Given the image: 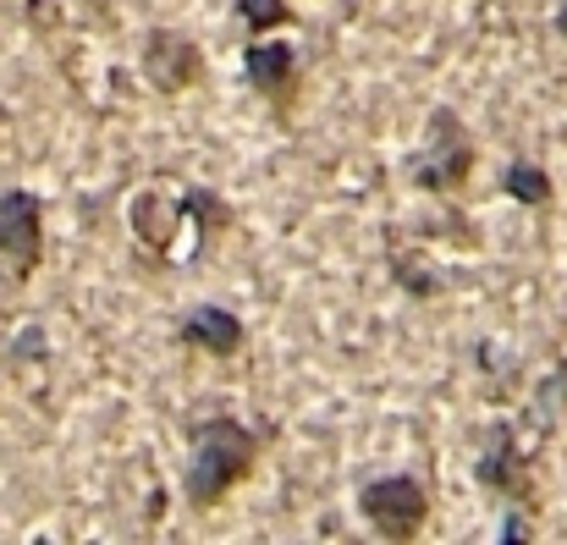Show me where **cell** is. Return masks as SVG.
Returning <instances> with one entry per match:
<instances>
[{
	"label": "cell",
	"mask_w": 567,
	"mask_h": 545,
	"mask_svg": "<svg viewBox=\"0 0 567 545\" xmlns=\"http://www.w3.org/2000/svg\"><path fill=\"white\" fill-rule=\"evenodd\" d=\"M183 435H188L183 502L193 513H215L259 469L265 435L254 424H243L237 413H193V419H183Z\"/></svg>",
	"instance_id": "obj_1"
},
{
	"label": "cell",
	"mask_w": 567,
	"mask_h": 545,
	"mask_svg": "<svg viewBox=\"0 0 567 545\" xmlns=\"http://www.w3.org/2000/svg\"><path fill=\"white\" fill-rule=\"evenodd\" d=\"M474 161H480V150H474V133L463 127V116L452 105H435L424 116V138L413 144V155H402V177L430 198H452L468 187Z\"/></svg>",
	"instance_id": "obj_2"
},
{
	"label": "cell",
	"mask_w": 567,
	"mask_h": 545,
	"mask_svg": "<svg viewBox=\"0 0 567 545\" xmlns=\"http://www.w3.org/2000/svg\"><path fill=\"white\" fill-rule=\"evenodd\" d=\"M359 513L385 545H408L430 524V491H424V480L391 469V474H375L359 485Z\"/></svg>",
	"instance_id": "obj_3"
},
{
	"label": "cell",
	"mask_w": 567,
	"mask_h": 545,
	"mask_svg": "<svg viewBox=\"0 0 567 545\" xmlns=\"http://www.w3.org/2000/svg\"><path fill=\"white\" fill-rule=\"evenodd\" d=\"M138 72H144V83H150L155 94L177 100V94H188V89L204 83V50H198V39H188L183 28L155 22V28H144Z\"/></svg>",
	"instance_id": "obj_4"
},
{
	"label": "cell",
	"mask_w": 567,
	"mask_h": 545,
	"mask_svg": "<svg viewBox=\"0 0 567 545\" xmlns=\"http://www.w3.org/2000/svg\"><path fill=\"white\" fill-rule=\"evenodd\" d=\"M243 78H248V89H254L281 122H292L298 94H303V55H298L287 39H270V33L248 39V50H243Z\"/></svg>",
	"instance_id": "obj_5"
},
{
	"label": "cell",
	"mask_w": 567,
	"mask_h": 545,
	"mask_svg": "<svg viewBox=\"0 0 567 545\" xmlns=\"http://www.w3.org/2000/svg\"><path fill=\"white\" fill-rule=\"evenodd\" d=\"M474 480H480L491 496H502V502L535 513V463H529V452H524V441H518V430H513L507 419H496V424L485 430Z\"/></svg>",
	"instance_id": "obj_6"
},
{
	"label": "cell",
	"mask_w": 567,
	"mask_h": 545,
	"mask_svg": "<svg viewBox=\"0 0 567 545\" xmlns=\"http://www.w3.org/2000/svg\"><path fill=\"white\" fill-rule=\"evenodd\" d=\"M0 259L28 281L44 265V198L33 187H6L0 193Z\"/></svg>",
	"instance_id": "obj_7"
},
{
	"label": "cell",
	"mask_w": 567,
	"mask_h": 545,
	"mask_svg": "<svg viewBox=\"0 0 567 545\" xmlns=\"http://www.w3.org/2000/svg\"><path fill=\"white\" fill-rule=\"evenodd\" d=\"M177 342L209 353V359H237L248 348V326L226 304H193L188 315H177Z\"/></svg>",
	"instance_id": "obj_8"
},
{
	"label": "cell",
	"mask_w": 567,
	"mask_h": 545,
	"mask_svg": "<svg viewBox=\"0 0 567 545\" xmlns=\"http://www.w3.org/2000/svg\"><path fill=\"white\" fill-rule=\"evenodd\" d=\"M183 220H188L183 198H166V193H138L133 198V237L144 243L150 259H172V243H177Z\"/></svg>",
	"instance_id": "obj_9"
},
{
	"label": "cell",
	"mask_w": 567,
	"mask_h": 545,
	"mask_svg": "<svg viewBox=\"0 0 567 545\" xmlns=\"http://www.w3.org/2000/svg\"><path fill=\"white\" fill-rule=\"evenodd\" d=\"M502 193H507V198H518L524 209H546V204L557 198V182H551V172H546L540 161H507V172H502Z\"/></svg>",
	"instance_id": "obj_10"
},
{
	"label": "cell",
	"mask_w": 567,
	"mask_h": 545,
	"mask_svg": "<svg viewBox=\"0 0 567 545\" xmlns=\"http://www.w3.org/2000/svg\"><path fill=\"white\" fill-rule=\"evenodd\" d=\"M237 22L259 39V33L292 28V22H298V11H292V0H237Z\"/></svg>",
	"instance_id": "obj_11"
},
{
	"label": "cell",
	"mask_w": 567,
	"mask_h": 545,
	"mask_svg": "<svg viewBox=\"0 0 567 545\" xmlns=\"http://www.w3.org/2000/svg\"><path fill=\"white\" fill-rule=\"evenodd\" d=\"M391 270H396V281H402V287H408L413 298H435V292H441V276H435V270H424V265H419L413 254L391 259Z\"/></svg>",
	"instance_id": "obj_12"
},
{
	"label": "cell",
	"mask_w": 567,
	"mask_h": 545,
	"mask_svg": "<svg viewBox=\"0 0 567 545\" xmlns=\"http://www.w3.org/2000/svg\"><path fill=\"white\" fill-rule=\"evenodd\" d=\"M44 359H50V342L39 337V326H22L11 337V363H44Z\"/></svg>",
	"instance_id": "obj_13"
},
{
	"label": "cell",
	"mask_w": 567,
	"mask_h": 545,
	"mask_svg": "<svg viewBox=\"0 0 567 545\" xmlns=\"http://www.w3.org/2000/svg\"><path fill=\"white\" fill-rule=\"evenodd\" d=\"M496 541H502V545H524V541H535V524H529V507H507V518H502V529H496Z\"/></svg>",
	"instance_id": "obj_14"
},
{
	"label": "cell",
	"mask_w": 567,
	"mask_h": 545,
	"mask_svg": "<svg viewBox=\"0 0 567 545\" xmlns=\"http://www.w3.org/2000/svg\"><path fill=\"white\" fill-rule=\"evenodd\" d=\"M557 33H563V39H567V0H563V6H557Z\"/></svg>",
	"instance_id": "obj_15"
}]
</instances>
